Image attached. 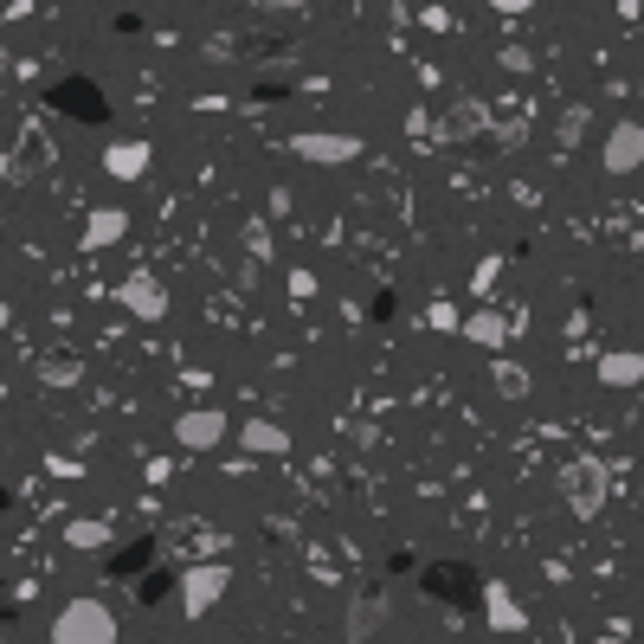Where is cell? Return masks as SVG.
Wrapping results in <instances>:
<instances>
[{"label":"cell","instance_id":"1","mask_svg":"<svg viewBox=\"0 0 644 644\" xmlns=\"http://www.w3.org/2000/svg\"><path fill=\"white\" fill-rule=\"evenodd\" d=\"M52 644H116V612L104 600H72L52 619Z\"/></svg>","mask_w":644,"mask_h":644},{"label":"cell","instance_id":"2","mask_svg":"<svg viewBox=\"0 0 644 644\" xmlns=\"http://www.w3.org/2000/svg\"><path fill=\"white\" fill-rule=\"evenodd\" d=\"M232 587V568L226 561H207V568H188L181 573V612L188 619H207V612L220 606V593Z\"/></svg>","mask_w":644,"mask_h":644},{"label":"cell","instance_id":"3","mask_svg":"<svg viewBox=\"0 0 644 644\" xmlns=\"http://www.w3.org/2000/svg\"><path fill=\"white\" fill-rule=\"evenodd\" d=\"M561 490H568V503L580 509V516H593V509L606 503V471H600V457L568 464V471H561Z\"/></svg>","mask_w":644,"mask_h":644},{"label":"cell","instance_id":"4","mask_svg":"<svg viewBox=\"0 0 644 644\" xmlns=\"http://www.w3.org/2000/svg\"><path fill=\"white\" fill-rule=\"evenodd\" d=\"M220 439H226V413L220 407H193V413L175 419V445L181 452H213Z\"/></svg>","mask_w":644,"mask_h":644},{"label":"cell","instance_id":"5","mask_svg":"<svg viewBox=\"0 0 644 644\" xmlns=\"http://www.w3.org/2000/svg\"><path fill=\"white\" fill-rule=\"evenodd\" d=\"M638 161H644V129L638 123H619L606 136V149H600V168L606 175H638Z\"/></svg>","mask_w":644,"mask_h":644},{"label":"cell","instance_id":"6","mask_svg":"<svg viewBox=\"0 0 644 644\" xmlns=\"http://www.w3.org/2000/svg\"><path fill=\"white\" fill-rule=\"evenodd\" d=\"M291 155L297 161H316V168H336V161H355L361 142L355 136H291Z\"/></svg>","mask_w":644,"mask_h":644},{"label":"cell","instance_id":"7","mask_svg":"<svg viewBox=\"0 0 644 644\" xmlns=\"http://www.w3.org/2000/svg\"><path fill=\"white\" fill-rule=\"evenodd\" d=\"M116 297H123V309H129V316H142V323H161V316H168V297H161V284H155L149 271L123 277V291H116Z\"/></svg>","mask_w":644,"mask_h":644},{"label":"cell","instance_id":"8","mask_svg":"<svg viewBox=\"0 0 644 644\" xmlns=\"http://www.w3.org/2000/svg\"><path fill=\"white\" fill-rule=\"evenodd\" d=\"M239 452L284 457V452H291V432H284V425H271V419H245V425H239Z\"/></svg>","mask_w":644,"mask_h":644},{"label":"cell","instance_id":"9","mask_svg":"<svg viewBox=\"0 0 644 644\" xmlns=\"http://www.w3.org/2000/svg\"><path fill=\"white\" fill-rule=\"evenodd\" d=\"M104 168H110V181L149 175V142H110V149H104Z\"/></svg>","mask_w":644,"mask_h":644},{"label":"cell","instance_id":"10","mask_svg":"<svg viewBox=\"0 0 644 644\" xmlns=\"http://www.w3.org/2000/svg\"><path fill=\"white\" fill-rule=\"evenodd\" d=\"M52 104H59V110H72V116H104V97H97V84H91V77H65Z\"/></svg>","mask_w":644,"mask_h":644},{"label":"cell","instance_id":"11","mask_svg":"<svg viewBox=\"0 0 644 644\" xmlns=\"http://www.w3.org/2000/svg\"><path fill=\"white\" fill-rule=\"evenodd\" d=\"M123 232H129V213H123V207H104V213H91V220H84V245H97V252H104V245H116Z\"/></svg>","mask_w":644,"mask_h":644},{"label":"cell","instance_id":"12","mask_svg":"<svg viewBox=\"0 0 644 644\" xmlns=\"http://www.w3.org/2000/svg\"><path fill=\"white\" fill-rule=\"evenodd\" d=\"M638 374H644V361L632 355V348H619V355H606V361H600V380H612V387H632Z\"/></svg>","mask_w":644,"mask_h":644},{"label":"cell","instance_id":"13","mask_svg":"<svg viewBox=\"0 0 644 644\" xmlns=\"http://www.w3.org/2000/svg\"><path fill=\"white\" fill-rule=\"evenodd\" d=\"M490 619H496V632H522V625H529V619H522V606H516L503 587L490 593Z\"/></svg>","mask_w":644,"mask_h":644},{"label":"cell","instance_id":"14","mask_svg":"<svg viewBox=\"0 0 644 644\" xmlns=\"http://www.w3.org/2000/svg\"><path fill=\"white\" fill-rule=\"evenodd\" d=\"M464 336L484 341V348H503V316H490V309H477L471 323H464Z\"/></svg>","mask_w":644,"mask_h":644},{"label":"cell","instance_id":"15","mask_svg":"<svg viewBox=\"0 0 644 644\" xmlns=\"http://www.w3.org/2000/svg\"><path fill=\"white\" fill-rule=\"evenodd\" d=\"M490 380L503 387V393H509V400H522V393H529V374H522V368H509V361H496Z\"/></svg>","mask_w":644,"mask_h":644},{"label":"cell","instance_id":"16","mask_svg":"<svg viewBox=\"0 0 644 644\" xmlns=\"http://www.w3.org/2000/svg\"><path fill=\"white\" fill-rule=\"evenodd\" d=\"M110 529H97V522H72V548H104Z\"/></svg>","mask_w":644,"mask_h":644},{"label":"cell","instance_id":"17","mask_svg":"<svg viewBox=\"0 0 644 644\" xmlns=\"http://www.w3.org/2000/svg\"><path fill=\"white\" fill-rule=\"evenodd\" d=\"M258 7H291V0H258Z\"/></svg>","mask_w":644,"mask_h":644}]
</instances>
